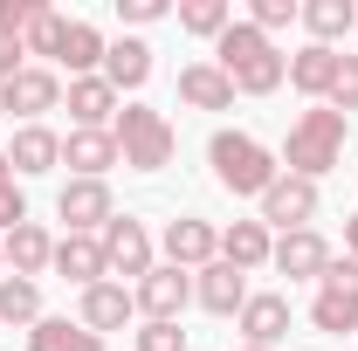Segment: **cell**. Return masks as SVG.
Instances as JSON below:
<instances>
[{"label":"cell","instance_id":"6da1fadb","mask_svg":"<svg viewBox=\"0 0 358 351\" xmlns=\"http://www.w3.org/2000/svg\"><path fill=\"white\" fill-rule=\"evenodd\" d=\"M214 69L234 83V96H275V89L289 83V55L268 42L255 21H234L221 42H214Z\"/></svg>","mask_w":358,"mask_h":351},{"label":"cell","instance_id":"7a4b0ae2","mask_svg":"<svg viewBox=\"0 0 358 351\" xmlns=\"http://www.w3.org/2000/svg\"><path fill=\"white\" fill-rule=\"evenodd\" d=\"M345 138H352V117H338L331 103H310L296 124H289V145L275 152L282 159V173H296V179H324V173H338L345 166Z\"/></svg>","mask_w":358,"mask_h":351},{"label":"cell","instance_id":"3957f363","mask_svg":"<svg viewBox=\"0 0 358 351\" xmlns=\"http://www.w3.org/2000/svg\"><path fill=\"white\" fill-rule=\"evenodd\" d=\"M207 166L221 179V193H234V200H262L268 186L282 179V159L248 131H214L207 138Z\"/></svg>","mask_w":358,"mask_h":351},{"label":"cell","instance_id":"277c9868","mask_svg":"<svg viewBox=\"0 0 358 351\" xmlns=\"http://www.w3.org/2000/svg\"><path fill=\"white\" fill-rule=\"evenodd\" d=\"M110 138H117V152H124V166L131 173H166L179 152V131L166 110H152V103H124L117 110V124H110Z\"/></svg>","mask_w":358,"mask_h":351},{"label":"cell","instance_id":"5b68a950","mask_svg":"<svg viewBox=\"0 0 358 351\" xmlns=\"http://www.w3.org/2000/svg\"><path fill=\"white\" fill-rule=\"evenodd\" d=\"M96 241H103V262H110V282H124V275L138 282V275H152V268H159V248H152V227H145L138 214H110V227H103Z\"/></svg>","mask_w":358,"mask_h":351},{"label":"cell","instance_id":"8992f818","mask_svg":"<svg viewBox=\"0 0 358 351\" xmlns=\"http://www.w3.org/2000/svg\"><path fill=\"white\" fill-rule=\"evenodd\" d=\"M317 331H358V262L331 255V268L317 275V303H310Z\"/></svg>","mask_w":358,"mask_h":351},{"label":"cell","instance_id":"52a82bcc","mask_svg":"<svg viewBox=\"0 0 358 351\" xmlns=\"http://www.w3.org/2000/svg\"><path fill=\"white\" fill-rule=\"evenodd\" d=\"M48 110H62V76L28 62L14 83H0V117H21V124H42Z\"/></svg>","mask_w":358,"mask_h":351},{"label":"cell","instance_id":"ba28073f","mask_svg":"<svg viewBox=\"0 0 358 351\" xmlns=\"http://www.w3.org/2000/svg\"><path fill=\"white\" fill-rule=\"evenodd\" d=\"M131 303H138L145 324H179V310L193 303V275L173 268V262H159L152 275H138V282H131Z\"/></svg>","mask_w":358,"mask_h":351},{"label":"cell","instance_id":"9c48e42d","mask_svg":"<svg viewBox=\"0 0 358 351\" xmlns=\"http://www.w3.org/2000/svg\"><path fill=\"white\" fill-rule=\"evenodd\" d=\"M55 214L69 220V234H103L110 214H117V200H110V179H62V193H55Z\"/></svg>","mask_w":358,"mask_h":351},{"label":"cell","instance_id":"30bf717a","mask_svg":"<svg viewBox=\"0 0 358 351\" xmlns=\"http://www.w3.org/2000/svg\"><path fill=\"white\" fill-rule=\"evenodd\" d=\"M166 262L173 268H186V275H200L207 262H221V227L214 220H200V214H179V220H166Z\"/></svg>","mask_w":358,"mask_h":351},{"label":"cell","instance_id":"8fae6325","mask_svg":"<svg viewBox=\"0 0 358 351\" xmlns=\"http://www.w3.org/2000/svg\"><path fill=\"white\" fill-rule=\"evenodd\" d=\"M255 207H262V214H255L262 227L296 234V227H310V220H317V186H310V179H296V173H282V179L262 193V200H255Z\"/></svg>","mask_w":358,"mask_h":351},{"label":"cell","instance_id":"7c38bea8","mask_svg":"<svg viewBox=\"0 0 358 351\" xmlns=\"http://www.w3.org/2000/svg\"><path fill=\"white\" fill-rule=\"evenodd\" d=\"M62 103H69V131H110L117 110H124V96L103 83V76H69Z\"/></svg>","mask_w":358,"mask_h":351},{"label":"cell","instance_id":"4fadbf2b","mask_svg":"<svg viewBox=\"0 0 358 351\" xmlns=\"http://www.w3.org/2000/svg\"><path fill=\"white\" fill-rule=\"evenodd\" d=\"M131 317H138L131 282H110V275H103V282H90L83 296H76V324H83V331H96V338H103V331H124Z\"/></svg>","mask_w":358,"mask_h":351},{"label":"cell","instance_id":"5bb4252c","mask_svg":"<svg viewBox=\"0 0 358 351\" xmlns=\"http://www.w3.org/2000/svg\"><path fill=\"white\" fill-rule=\"evenodd\" d=\"M275 275H289V282H317L324 268H331V241L317 234V227H296V234H275V255H268Z\"/></svg>","mask_w":358,"mask_h":351},{"label":"cell","instance_id":"9a60e30c","mask_svg":"<svg viewBox=\"0 0 358 351\" xmlns=\"http://www.w3.org/2000/svg\"><path fill=\"white\" fill-rule=\"evenodd\" d=\"M241 345H255V351H275L282 338H289V296H275V289H262V296H248L241 303Z\"/></svg>","mask_w":358,"mask_h":351},{"label":"cell","instance_id":"2e32d148","mask_svg":"<svg viewBox=\"0 0 358 351\" xmlns=\"http://www.w3.org/2000/svg\"><path fill=\"white\" fill-rule=\"evenodd\" d=\"M193 303L207 310V317H241V303H248V275L227 262H207L200 275H193Z\"/></svg>","mask_w":358,"mask_h":351},{"label":"cell","instance_id":"e0dca14e","mask_svg":"<svg viewBox=\"0 0 358 351\" xmlns=\"http://www.w3.org/2000/svg\"><path fill=\"white\" fill-rule=\"evenodd\" d=\"M62 166H69V179H103L110 166H124V152H117L110 131H69L62 138Z\"/></svg>","mask_w":358,"mask_h":351},{"label":"cell","instance_id":"ac0fdd59","mask_svg":"<svg viewBox=\"0 0 358 351\" xmlns=\"http://www.w3.org/2000/svg\"><path fill=\"white\" fill-rule=\"evenodd\" d=\"M0 248H7V275H28V282L55 262V234H48L42 220H21L14 234H0Z\"/></svg>","mask_w":358,"mask_h":351},{"label":"cell","instance_id":"d6986e66","mask_svg":"<svg viewBox=\"0 0 358 351\" xmlns=\"http://www.w3.org/2000/svg\"><path fill=\"white\" fill-rule=\"evenodd\" d=\"M7 166H14V179L55 173V166H62V138L48 131V124H21V131H14V145H7Z\"/></svg>","mask_w":358,"mask_h":351},{"label":"cell","instance_id":"ffe728a7","mask_svg":"<svg viewBox=\"0 0 358 351\" xmlns=\"http://www.w3.org/2000/svg\"><path fill=\"white\" fill-rule=\"evenodd\" d=\"M338 48H317V42H303L296 55H289V89L296 96H310V103H324L331 96V83H338Z\"/></svg>","mask_w":358,"mask_h":351},{"label":"cell","instance_id":"44dd1931","mask_svg":"<svg viewBox=\"0 0 358 351\" xmlns=\"http://www.w3.org/2000/svg\"><path fill=\"white\" fill-rule=\"evenodd\" d=\"M268 255H275V234H268L262 220H234V227H221V262L227 268L255 275V268H268Z\"/></svg>","mask_w":358,"mask_h":351},{"label":"cell","instance_id":"7402d4cb","mask_svg":"<svg viewBox=\"0 0 358 351\" xmlns=\"http://www.w3.org/2000/svg\"><path fill=\"white\" fill-rule=\"evenodd\" d=\"M48 268H55V275H69L76 289H90V282H103V275H110V262H103V241H96V234H62Z\"/></svg>","mask_w":358,"mask_h":351},{"label":"cell","instance_id":"603a6c76","mask_svg":"<svg viewBox=\"0 0 358 351\" xmlns=\"http://www.w3.org/2000/svg\"><path fill=\"white\" fill-rule=\"evenodd\" d=\"M103 83L117 89H145L152 83V42H138V35H117V42L103 48Z\"/></svg>","mask_w":358,"mask_h":351},{"label":"cell","instance_id":"cb8c5ba5","mask_svg":"<svg viewBox=\"0 0 358 351\" xmlns=\"http://www.w3.org/2000/svg\"><path fill=\"white\" fill-rule=\"evenodd\" d=\"M179 103L186 110H234V83H227L214 62H186L179 69Z\"/></svg>","mask_w":358,"mask_h":351},{"label":"cell","instance_id":"d4e9b609","mask_svg":"<svg viewBox=\"0 0 358 351\" xmlns=\"http://www.w3.org/2000/svg\"><path fill=\"white\" fill-rule=\"evenodd\" d=\"M103 28L96 21H69V35H62V55H55V69H69V76H103Z\"/></svg>","mask_w":358,"mask_h":351},{"label":"cell","instance_id":"484cf974","mask_svg":"<svg viewBox=\"0 0 358 351\" xmlns=\"http://www.w3.org/2000/svg\"><path fill=\"white\" fill-rule=\"evenodd\" d=\"M296 21L310 28L317 48H331L338 35H352V28H358V7H352V0H303V14H296Z\"/></svg>","mask_w":358,"mask_h":351},{"label":"cell","instance_id":"4316f807","mask_svg":"<svg viewBox=\"0 0 358 351\" xmlns=\"http://www.w3.org/2000/svg\"><path fill=\"white\" fill-rule=\"evenodd\" d=\"M28 351H110V345L96 331H83V324H69V317H42L28 331Z\"/></svg>","mask_w":358,"mask_h":351},{"label":"cell","instance_id":"83f0119b","mask_svg":"<svg viewBox=\"0 0 358 351\" xmlns=\"http://www.w3.org/2000/svg\"><path fill=\"white\" fill-rule=\"evenodd\" d=\"M0 324H42V282L28 275H0Z\"/></svg>","mask_w":358,"mask_h":351},{"label":"cell","instance_id":"f1b7e54d","mask_svg":"<svg viewBox=\"0 0 358 351\" xmlns=\"http://www.w3.org/2000/svg\"><path fill=\"white\" fill-rule=\"evenodd\" d=\"M179 28L200 35V42H221L227 28H234V7H227V0H186V7H179Z\"/></svg>","mask_w":358,"mask_h":351},{"label":"cell","instance_id":"f546056e","mask_svg":"<svg viewBox=\"0 0 358 351\" xmlns=\"http://www.w3.org/2000/svg\"><path fill=\"white\" fill-rule=\"evenodd\" d=\"M62 35H69V21H62V14H55V7L42 0V14L28 21V35H21V48H28V55H42V69H48V62L62 55Z\"/></svg>","mask_w":358,"mask_h":351},{"label":"cell","instance_id":"4dcf8cb0","mask_svg":"<svg viewBox=\"0 0 358 351\" xmlns=\"http://www.w3.org/2000/svg\"><path fill=\"white\" fill-rule=\"evenodd\" d=\"M324 103H331L338 117H352V110H358V55H345V62H338V83H331V96H324Z\"/></svg>","mask_w":358,"mask_h":351},{"label":"cell","instance_id":"1f68e13d","mask_svg":"<svg viewBox=\"0 0 358 351\" xmlns=\"http://www.w3.org/2000/svg\"><path fill=\"white\" fill-rule=\"evenodd\" d=\"M296 14H303V0H255V7H248V21H255L262 35H275V28H289Z\"/></svg>","mask_w":358,"mask_h":351},{"label":"cell","instance_id":"d6a6232c","mask_svg":"<svg viewBox=\"0 0 358 351\" xmlns=\"http://www.w3.org/2000/svg\"><path fill=\"white\" fill-rule=\"evenodd\" d=\"M35 14H42V0H0V35H7V42H21Z\"/></svg>","mask_w":358,"mask_h":351},{"label":"cell","instance_id":"836d02e7","mask_svg":"<svg viewBox=\"0 0 358 351\" xmlns=\"http://www.w3.org/2000/svg\"><path fill=\"white\" fill-rule=\"evenodd\" d=\"M21 220H28V193H21V179H7L0 186V234H14Z\"/></svg>","mask_w":358,"mask_h":351},{"label":"cell","instance_id":"e575fe53","mask_svg":"<svg viewBox=\"0 0 358 351\" xmlns=\"http://www.w3.org/2000/svg\"><path fill=\"white\" fill-rule=\"evenodd\" d=\"M138 351H186V331L179 324H145L138 331Z\"/></svg>","mask_w":358,"mask_h":351},{"label":"cell","instance_id":"d590c367","mask_svg":"<svg viewBox=\"0 0 358 351\" xmlns=\"http://www.w3.org/2000/svg\"><path fill=\"white\" fill-rule=\"evenodd\" d=\"M173 7L166 0H117V21H131V28H152V21H166Z\"/></svg>","mask_w":358,"mask_h":351},{"label":"cell","instance_id":"8d00e7d4","mask_svg":"<svg viewBox=\"0 0 358 351\" xmlns=\"http://www.w3.org/2000/svg\"><path fill=\"white\" fill-rule=\"evenodd\" d=\"M21 69H28V48H21V42H7V35H0V83H14Z\"/></svg>","mask_w":358,"mask_h":351},{"label":"cell","instance_id":"74e56055","mask_svg":"<svg viewBox=\"0 0 358 351\" xmlns=\"http://www.w3.org/2000/svg\"><path fill=\"white\" fill-rule=\"evenodd\" d=\"M345 255H352V262H358V214L345 220Z\"/></svg>","mask_w":358,"mask_h":351},{"label":"cell","instance_id":"f35d334b","mask_svg":"<svg viewBox=\"0 0 358 351\" xmlns=\"http://www.w3.org/2000/svg\"><path fill=\"white\" fill-rule=\"evenodd\" d=\"M7 179H14V166H7V152H0V186H7Z\"/></svg>","mask_w":358,"mask_h":351},{"label":"cell","instance_id":"ab89813d","mask_svg":"<svg viewBox=\"0 0 358 351\" xmlns=\"http://www.w3.org/2000/svg\"><path fill=\"white\" fill-rule=\"evenodd\" d=\"M0 275H7V248H0Z\"/></svg>","mask_w":358,"mask_h":351},{"label":"cell","instance_id":"60d3db41","mask_svg":"<svg viewBox=\"0 0 358 351\" xmlns=\"http://www.w3.org/2000/svg\"><path fill=\"white\" fill-rule=\"evenodd\" d=\"M234 351H255V345H234Z\"/></svg>","mask_w":358,"mask_h":351}]
</instances>
